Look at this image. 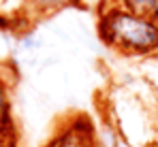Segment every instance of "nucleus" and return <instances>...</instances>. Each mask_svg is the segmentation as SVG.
I'll use <instances>...</instances> for the list:
<instances>
[{
  "label": "nucleus",
  "instance_id": "f257e3e1",
  "mask_svg": "<svg viewBox=\"0 0 158 147\" xmlns=\"http://www.w3.org/2000/svg\"><path fill=\"white\" fill-rule=\"evenodd\" d=\"M98 36L107 47L124 55L158 53V24L150 13H137L126 6L105 2L98 13Z\"/></svg>",
  "mask_w": 158,
  "mask_h": 147
},
{
  "label": "nucleus",
  "instance_id": "f03ea898",
  "mask_svg": "<svg viewBox=\"0 0 158 147\" xmlns=\"http://www.w3.org/2000/svg\"><path fill=\"white\" fill-rule=\"evenodd\" d=\"M47 147H96V137L94 128L88 117H75L66 124Z\"/></svg>",
  "mask_w": 158,
  "mask_h": 147
},
{
  "label": "nucleus",
  "instance_id": "7ed1b4c3",
  "mask_svg": "<svg viewBox=\"0 0 158 147\" xmlns=\"http://www.w3.org/2000/svg\"><path fill=\"white\" fill-rule=\"evenodd\" d=\"M26 2L36 15H52V13H58L62 9L77 4V0H26Z\"/></svg>",
  "mask_w": 158,
  "mask_h": 147
},
{
  "label": "nucleus",
  "instance_id": "20e7f679",
  "mask_svg": "<svg viewBox=\"0 0 158 147\" xmlns=\"http://www.w3.org/2000/svg\"><path fill=\"white\" fill-rule=\"evenodd\" d=\"M111 4H120V6H126L131 11H137V13H150L152 6L156 4V0H107Z\"/></svg>",
  "mask_w": 158,
  "mask_h": 147
},
{
  "label": "nucleus",
  "instance_id": "39448f33",
  "mask_svg": "<svg viewBox=\"0 0 158 147\" xmlns=\"http://www.w3.org/2000/svg\"><path fill=\"white\" fill-rule=\"evenodd\" d=\"M0 147H15L13 145V137L9 134V130H4L0 126Z\"/></svg>",
  "mask_w": 158,
  "mask_h": 147
},
{
  "label": "nucleus",
  "instance_id": "423d86ee",
  "mask_svg": "<svg viewBox=\"0 0 158 147\" xmlns=\"http://www.w3.org/2000/svg\"><path fill=\"white\" fill-rule=\"evenodd\" d=\"M150 15H152V19L158 24V0H156V4L152 6V11H150Z\"/></svg>",
  "mask_w": 158,
  "mask_h": 147
}]
</instances>
